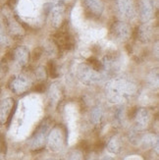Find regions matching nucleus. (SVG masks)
Returning <instances> with one entry per match:
<instances>
[{
	"mask_svg": "<svg viewBox=\"0 0 159 160\" xmlns=\"http://www.w3.org/2000/svg\"><path fill=\"white\" fill-rule=\"evenodd\" d=\"M139 92L137 82L125 75L115 76L109 79L105 85V95L109 102L122 104L133 98Z\"/></svg>",
	"mask_w": 159,
	"mask_h": 160,
	"instance_id": "obj_1",
	"label": "nucleus"
},
{
	"mask_svg": "<svg viewBox=\"0 0 159 160\" xmlns=\"http://www.w3.org/2000/svg\"><path fill=\"white\" fill-rule=\"evenodd\" d=\"M76 77L85 86H93L107 79V75L91 63H81L76 69Z\"/></svg>",
	"mask_w": 159,
	"mask_h": 160,
	"instance_id": "obj_2",
	"label": "nucleus"
},
{
	"mask_svg": "<svg viewBox=\"0 0 159 160\" xmlns=\"http://www.w3.org/2000/svg\"><path fill=\"white\" fill-rule=\"evenodd\" d=\"M51 125L52 122L48 118L44 119L38 125V127L33 132L30 140V148L32 150L38 151L45 147L47 142L48 134H49V131L51 129Z\"/></svg>",
	"mask_w": 159,
	"mask_h": 160,
	"instance_id": "obj_3",
	"label": "nucleus"
},
{
	"mask_svg": "<svg viewBox=\"0 0 159 160\" xmlns=\"http://www.w3.org/2000/svg\"><path fill=\"white\" fill-rule=\"evenodd\" d=\"M67 143L66 129L62 125H55L50 129L47 138V147L52 152H59L65 148Z\"/></svg>",
	"mask_w": 159,
	"mask_h": 160,
	"instance_id": "obj_4",
	"label": "nucleus"
},
{
	"mask_svg": "<svg viewBox=\"0 0 159 160\" xmlns=\"http://www.w3.org/2000/svg\"><path fill=\"white\" fill-rule=\"evenodd\" d=\"M33 85V81L29 75L21 73L13 76L8 82V88L13 93L21 95L29 92Z\"/></svg>",
	"mask_w": 159,
	"mask_h": 160,
	"instance_id": "obj_5",
	"label": "nucleus"
},
{
	"mask_svg": "<svg viewBox=\"0 0 159 160\" xmlns=\"http://www.w3.org/2000/svg\"><path fill=\"white\" fill-rule=\"evenodd\" d=\"M115 9L123 21H132L137 16L134 0H115Z\"/></svg>",
	"mask_w": 159,
	"mask_h": 160,
	"instance_id": "obj_6",
	"label": "nucleus"
},
{
	"mask_svg": "<svg viewBox=\"0 0 159 160\" xmlns=\"http://www.w3.org/2000/svg\"><path fill=\"white\" fill-rule=\"evenodd\" d=\"M31 53L29 48L25 45H18L11 53V62L17 69L25 68L30 62Z\"/></svg>",
	"mask_w": 159,
	"mask_h": 160,
	"instance_id": "obj_7",
	"label": "nucleus"
},
{
	"mask_svg": "<svg viewBox=\"0 0 159 160\" xmlns=\"http://www.w3.org/2000/svg\"><path fill=\"white\" fill-rule=\"evenodd\" d=\"M65 16V3L64 1L59 2H51L49 11H48V18H49L50 24L55 29L62 25Z\"/></svg>",
	"mask_w": 159,
	"mask_h": 160,
	"instance_id": "obj_8",
	"label": "nucleus"
},
{
	"mask_svg": "<svg viewBox=\"0 0 159 160\" xmlns=\"http://www.w3.org/2000/svg\"><path fill=\"white\" fill-rule=\"evenodd\" d=\"M111 36L118 42H125L131 37V28L126 21H116L111 26Z\"/></svg>",
	"mask_w": 159,
	"mask_h": 160,
	"instance_id": "obj_9",
	"label": "nucleus"
},
{
	"mask_svg": "<svg viewBox=\"0 0 159 160\" xmlns=\"http://www.w3.org/2000/svg\"><path fill=\"white\" fill-rule=\"evenodd\" d=\"M137 13L142 23H149L155 16V6L153 0H139Z\"/></svg>",
	"mask_w": 159,
	"mask_h": 160,
	"instance_id": "obj_10",
	"label": "nucleus"
},
{
	"mask_svg": "<svg viewBox=\"0 0 159 160\" xmlns=\"http://www.w3.org/2000/svg\"><path fill=\"white\" fill-rule=\"evenodd\" d=\"M151 120V115L149 110L147 108H137L134 115V129L142 132L146 130Z\"/></svg>",
	"mask_w": 159,
	"mask_h": 160,
	"instance_id": "obj_11",
	"label": "nucleus"
},
{
	"mask_svg": "<svg viewBox=\"0 0 159 160\" xmlns=\"http://www.w3.org/2000/svg\"><path fill=\"white\" fill-rule=\"evenodd\" d=\"M15 107V100L12 97H6L0 102V124L5 125L9 121Z\"/></svg>",
	"mask_w": 159,
	"mask_h": 160,
	"instance_id": "obj_12",
	"label": "nucleus"
},
{
	"mask_svg": "<svg viewBox=\"0 0 159 160\" xmlns=\"http://www.w3.org/2000/svg\"><path fill=\"white\" fill-rule=\"evenodd\" d=\"M63 98V90L59 82H54L48 89V100L50 105L55 107Z\"/></svg>",
	"mask_w": 159,
	"mask_h": 160,
	"instance_id": "obj_13",
	"label": "nucleus"
},
{
	"mask_svg": "<svg viewBox=\"0 0 159 160\" xmlns=\"http://www.w3.org/2000/svg\"><path fill=\"white\" fill-rule=\"evenodd\" d=\"M153 38V29L149 23H142L137 29V39L142 43H147Z\"/></svg>",
	"mask_w": 159,
	"mask_h": 160,
	"instance_id": "obj_14",
	"label": "nucleus"
},
{
	"mask_svg": "<svg viewBox=\"0 0 159 160\" xmlns=\"http://www.w3.org/2000/svg\"><path fill=\"white\" fill-rule=\"evenodd\" d=\"M88 9V11L92 13L95 16H101L103 11H104V5H103L102 0H82Z\"/></svg>",
	"mask_w": 159,
	"mask_h": 160,
	"instance_id": "obj_15",
	"label": "nucleus"
},
{
	"mask_svg": "<svg viewBox=\"0 0 159 160\" xmlns=\"http://www.w3.org/2000/svg\"><path fill=\"white\" fill-rule=\"evenodd\" d=\"M106 148L110 153H113V154L120 153L123 148V142H122V138H120V136H118V135L113 136L108 141Z\"/></svg>",
	"mask_w": 159,
	"mask_h": 160,
	"instance_id": "obj_16",
	"label": "nucleus"
},
{
	"mask_svg": "<svg viewBox=\"0 0 159 160\" xmlns=\"http://www.w3.org/2000/svg\"><path fill=\"white\" fill-rule=\"evenodd\" d=\"M141 143L144 148H154L158 153V137L153 134H147L141 138Z\"/></svg>",
	"mask_w": 159,
	"mask_h": 160,
	"instance_id": "obj_17",
	"label": "nucleus"
},
{
	"mask_svg": "<svg viewBox=\"0 0 159 160\" xmlns=\"http://www.w3.org/2000/svg\"><path fill=\"white\" fill-rule=\"evenodd\" d=\"M103 118H104V109L101 105H96L92 109L91 112V122L97 126L100 125L103 121Z\"/></svg>",
	"mask_w": 159,
	"mask_h": 160,
	"instance_id": "obj_18",
	"label": "nucleus"
},
{
	"mask_svg": "<svg viewBox=\"0 0 159 160\" xmlns=\"http://www.w3.org/2000/svg\"><path fill=\"white\" fill-rule=\"evenodd\" d=\"M10 43H11L10 34L7 32L4 26L0 25V46L5 47L10 45Z\"/></svg>",
	"mask_w": 159,
	"mask_h": 160,
	"instance_id": "obj_19",
	"label": "nucleus"
},
{
	"mask_svg": "<svg viewBox=\"0 0 159 160\" xmlns=\"http://www.w3.org/2000/svg\"><path fill=\"white\" fill-rule=\"evenodd\" d=\"M147 82L150 87L157 88L158 87V69H152L147 76Z\"/></svg>",
	"mask_w": 159,
	"mask_h": 160,
	"instance_id": "obj_20",
	"label": "nucleus"
},
{
	"mask_svg": "<svg viewBox=\"0 0 159 160\" xmlns=\"http://www.w3.org/2000/svg\"><path fill=\"white\" fill-rule=\"evenodd\" d=\"M67 160H85V156L82 150L73 149L68 153Z\"/></svg>",
	"mask_w": 159,
	"mask_h": 160,
	"instance_id": "obj_21",
	"label": "nucleus"
},
{
	"mask_svg": "<svg viewBox=\"0 0 159 160\" xmlns=\"http://www.w3.org/2000/svg\"><path fill=\"white\" fill-rule=\"evenodd\" d=\"M123 121H124V108L123 106H119L114 113V122L121 125Z\"/></svg>",
	"mask_w": 159,
	"mask_h": 160,
	"instance_id": "obj_22",
	"label": "nucleus"
},
{
	"mask_svg": "<svg viewBox=\"0 0 159 160\" xmlns=\"http://www.w3.org/2000/svg\"><path fill=\"white\" fill-rule=\"evenodd\" d=\"M46 75H47V71L43 67L37 68L36 72H34V77H36V79L38 81H44L46 79Z\"/></svg>",
	"mask_w": 159,
	"mask_h": 160,
	"instance_id": "obj_23",
	"label": "nucleus"
},
{
	"mask_svg": "<svg viewBox=\"0 0 159 160\" xmlns=\"http://www.w3.org/2000/svg\"><path fill=\"white\" fill-rule=\"evenodd\" d=\"M3 73H4V71H3V67H2L1 64H0V79H1V78L3 77Z\"/></svg>",
	"mask_w": 159,
	"mask_h": 160,
	"instance_id": "obj_24",
	"label": "nucleus"
},
{
	"mask_svg": "<svg viewBox=\"0 0 159 160\" xmlns=\"http://www.w3.org/2000/svg\"><path fill=\"white\" fill-rule=\"evenodd\" d=\"M0 160H5L4 159V153H3V152H0Z\"/></svg>",
	"mask_w": 159,
	"mask_h": 160,
	"instance_id": "obj_25",
	"label": "nucleus"
},
{
	"mask_svg": "<svg viewBox=\"0 0 159 160\" xmlns=\"http://www.w3.org/2000/svg\"><path fill=\"white\" fill-rule=\"evenodd\" d=\"M101 160H114L113 158H111V157H103Z\"/></svg>",
	"mask_w": 159,
	"mask_h": 160,
	"instance_id": "obj_26",
	"label": "nucleus"
},
{
	"mask_svg": "<svg viewBox=\"0 0 159 160\" xmlns=\"http://www.w3.org/2000/svg\"><path fill=\"white\" fill-rule=\"evenodd\" d=\"M52 2H59V1H64V0H51Z\"/></svg>",
	"mask_w": 159,
	"mask_h": 160,
	"instance_id": "obj_27",
	"label": "nucleus"
},
{
	"mask_svg": "<svg viewBox=\"0 0 159 160\" xmlns=\"http://www.w3.org/2000/svg\"><path fill=\"white\" fill-rule=\"evenodd\" d=\"M46 160H57V159H55V158H49V159H46Z\"/></svg>",
	"mask_w": 159,
	"mask_h": 160,
	"instance_id": "obj_28",
	"label": "nucleus"
}]
</instances>
